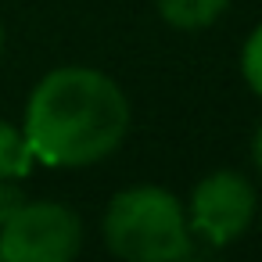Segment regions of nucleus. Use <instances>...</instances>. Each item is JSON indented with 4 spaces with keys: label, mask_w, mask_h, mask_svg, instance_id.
<instances>
[{
    "label": "nucleus",
    "mask_w": 262,
    "mask_h": 262,
    "mask_svg": "<svg viewBox=\"0 0 262 262\" xmlns=\"http://www.w3.org/2000/svg\"><path fill=\"white\" fill-rule=\"evenodd\" d=\"M22 133L43 165H94L126 140L129 101L119 83L97 69H54L36 83Z\"/></svg>",
    "instance_id": "f257e3e1"
},
{
    "label": "nucleus",
    "mask_w": 262,
    "mask_h": 262,
    "mask_svg": "<svg viewBox=\"0 0 262 262\" xmlns=\"http://www.w3.org/2000/svg\"><path fill=\"white\" fill-rule=\"evenodd\" d=\"M104 241L119 258L176 262L190 251L183 205L162 187H133L112 198L104 212Z\"/></svg>",
    "instance_id": "f03ea898"
},
{
    "label": "nucleus",
    "mask_w": 262,
    "mask_h": 262,
    "mask_svg": "<svg viewBox=\"0 0 262 262\" xmlns=\"http://www.w3.org/2000/svg\"><path fill=\"white\" fill-rule=\"evenodd\" d=\"M83 248V223L69 205L26 201L0 215L4 262H69Z\"/></svg>",
    "instance_id": "7ed1b4c3"
},
{
    "label": "nucleus",
    "mask_w": 262,
    "mask_h": 262,
    "mask_svg": "<svg viewBox=\"0 0 262 262\" xmlns=\"http://www.w3.org/2000/svg\"><path fill=\"white\" fill-rule=\"evenodd\" d=\"M255 215V190L241 172H212L190 194V230L208 244L237 241Z\"/></svg>",
    "instance_id": "20e7f679"
},
{
    "label": "nucleus",
    "mask_w": 262,
    "mask_h": 262,
    "mask_svg": "<svg viewBox=\"0 0 262 262\" xmlns=\"http://www.w3.org/2000/svg\"><path fill=\"white\" fill-rule=\"evenodd\" d=\"M155 4L158 15L176 29H205L226 11L230 0H155Z\"/></svg>",
    "instance_id": "39448f33"
},
{
    "label": "nucleus",
    "mask_w": 262,
    "mask_h": 262,
    "mask_svg": "<svg viewBox=\"0 0 262 262\" xmlns=\"http://www.w3.org/2000/svg\"><path fill=\"white\" fill-rule=\"evenodd\" d=\"M33 162L36 158H33V147H29L26 133L0 119V183H11V180L29 176Z\"/></svg>",
    "instance_id": "423d86ee"
},
{
    "label": "nucleus",
    "mask_w": 262,
    "mask_h": 262,
    "mask_svg": "<svg viewBox=\"0 0 262 262\" xmlns=\"http://www.w3.org/2000/svg\"><path fill=\"white\" fill-rule=\"evenodd\" d=\"M241 72H244V83L262 97V26L248 36L244 43V54H241Z\"/></svg>",
    "instance_id": "0eeeda50"
},
{
    "label": "nucleus",
    "mask_w": 262,
    "mask_h": 262,
    "mask_svg": "<svg viewBox=\"0 0 262 262\" xmlns=\"http://www.w3.org/2000/svg\"><path fill=\"white\" fill-rule=\"evenodd\" d=\"M251 162H255V169L262 172V126L255 129V140H251Z\"/></svg>",
    "instance_id": "6e6552de"
},
{
    "label": "nucleus",
    "mask_w": 262,
    "mask_h": 262,
    "mask_svg": "<svg viewBox=\"0 0 262 262\" xmlns=\"http://www.w3.org/2000/svg\"><path fill=\"white\" fill-rule=\"evenodd\" d=\"M0 51H4V29H0Z\"/></svg>",
    "instance_id": "1a4fd4ad"
},
{
    "label": "nucleus",
    "mask_w": 262,
    "mask_h": 262,
    "mask_svg": "<svg viewBox=\"0 0 262 262\" xmlns=\"http://www.w3.org/2000/svg\"><path fill=\"white\" fill-rule=\"evenodd\" d=\"M0 215H4V212H0Z\"/></svg>",
    "instance_id": "9d476101"
}]
</instances>
